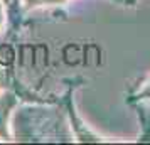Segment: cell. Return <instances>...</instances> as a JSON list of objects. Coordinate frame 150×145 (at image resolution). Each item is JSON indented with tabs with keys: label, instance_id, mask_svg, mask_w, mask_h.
<instances>
[{
	"label": "cell",
	"instance_id": "1",
	"mask_svg": "<svg viewBox=\"0 0 150 145\" xmlns=\"http://www.w3.org/2000/svg\"><path fill=\"white\" fill-rule=\"evenodd\" d=\"M12 57H14V52L10 47H0V62L2 64L12 62Z\"/></svg>",
	"mask_w": 150,
	"mask_h": 145
}]
</instances>
